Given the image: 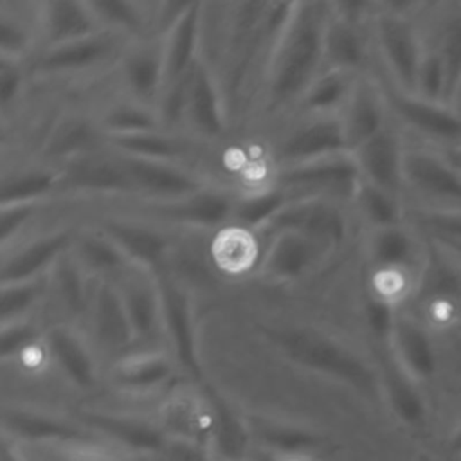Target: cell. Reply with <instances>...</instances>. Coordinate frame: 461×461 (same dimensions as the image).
I'll use <instances>...</instances> for the list:
<instances>
[{"mask_svg": "<svg viewBox=\"0 0 461 461\" xmlns=\"http://www.w3.org/2000/svg\"><path fill=\"white\" fill-rule=\"evenodd\" d=\"M263 333L290 362L348 385L367 400L382 394L376 366L335 333L297 322L267 324Z\"/></svg>", "mask_w": 461, "mask_h": 461, "instance_id": "cell-2", "label": "cell"}, {"mask_svg": "<svg viewBox=\"0 0 461 461\" xmlns=\"http://www.w3.org/2000/svg\"><path fill=\"white\" fill-rule=\"evenodd\" d=\"M49 364L76 389L90 391L99 380L97 351L85 328L70 321H56L43 331Z\"/></svg>", "mask_w": 461, "mask_h": 461, "instance_id": "cell-17", "label": "cell"}, {"mask_svg": "<svg viewBox=\"0 0 461 461\" xmlns=\"http://www.w3.org/2000/svg\"><path fill=\"white\" fill-rule=\"evenodd\" d=\"M61 461H115L110 456L92 448V445H72V450H68Z\"/></svg>", "mask_w": 461, "mask_h": 461, "instance_id": "cell-56", "label": "cell"}, {"mask_svg": "<svg viewBox=\"0 0 461 461\" xmlns=\"http://www.w3.org/2000/svg\"><path fill=\"white\" fill-rule=\"evenodd\" d=\"M384 94L389 112L407 128L429 140L461 146V115L450 104L425 101L393 85L384 88Z\"/></svg>", "mask_w": 461, "mask_h": 461, "instance_id": "cell-20", "label": "cell"}, {"mask_svg": "<svg viewBox=\"0 0 461 461\" xmlns=\"http://www.w3.org/2000/svg\"><path fill=\"white\" fill-rule=\"evenodd\" d=\"M40 2H0V58L29 61L40 49Z\"/></svg>", "mask_w": 461, "mask_h": 461, "instance_id": "cell-36", "label": "cell"}, {"mask_svg": "<svg viewBox=\"0 0 461 461\" xmlns=\"http://www.w3.org/2000/svg\"><path fill=\"white\" fill-rule=\"evenodd\" d=\"M47 299V276L40 279L0 285V324L36 319L38 308Z\"/></svg>", "mask_w": 461, "mask_h": 461, "instance_id": "cell-48", "label": "cell"}, {"mask_svg": "<svg viewBox=\"0 0 461 461\" xmlns=\"http://www.w3.org/2000/svg\"><path fill=\"white\" fill-rule=\"evenodd\" d=\"M297 200L288 189L267 182L265 185L240 193L234 212H232V221L247 230H252L256 234H261L267 230V227L294 202Z\"/></svg>", "mask_w": 461, "mask_h": 461, "instance_id": "cell-43", "label": "cell"}, {"mask_svg": "<svg viewBox=\"0 0 461 461\" xmlns=\"http://www.w3.org/2000/svg\"><path fill=\"white\" fill-rule=\"evenodd\" d=\"M403 187L434 203V211H461V169L423 148H405Z\"/></svg>", "mask_w": 461, "mask_h": 461, "instance_id": "cell-16", "label": "cell"}, {"mask_svg": "<svg viewBox=\"0 0 461 461\" xmlns=\"http://www.w3.org/2000/svg\"><path fill=\"white\" fill-rule=\"evenodd\" d=\"M115 153V151H113ZM133 185V200L169 202L202 191L211 182L193 166L117 153Z\"/></svg>", "mask_w": 461, "mask_h": 461, "instance_id": "cell-14", "label": "cell"}, {"mask_svg": "<svg viewBox=\"0 0 461 461\" xmlns=\"http://www.w3.org/2000/svg\"><path fill=\"white\" fill-rule=\"evenodd\" d=\"M445 68L443 61L438 50L423 52L418 77H416V88L414 95L434 101V103H445Z\"/></svg>", "mask_w": 461, "mask_h": 461, "instance_id": "cell-52", "label": "cell"}, {"mask_svg": "<svg viewBox=\"0 0 461 461\" xmlns=\"http://www.w3.org/2000/svg\"><path fill=\"white\" fill-rule=\"evenodd\" d=\"M157 276L162 301L164 346L173 355L184 375L202 382L191 292L178 277L167 272V268Z\"/></svg>", "mask_w": 461, "mask_h": 461, "instance_id": "cell-7", "label": "cell"}, {"mask_svg": "<svg viewBox=\"0 0 461 461\" xmlns=\"http://www.w3.org/2000/svg\"><path fill=\"white\" fill-rule=\"evenodd\" d=\"M366 61L367 40L362 31V20L344 14L330 2L322 41V70L364 74Z\"/></svg>", "mask_w": 461, "mask_h": 461, "instance_id": "cell-28", "label": "cell"}, {"mask_svg": "<svg viewBox=\"0 0 461 461\" xmlns=\"http://www.w3.org/2000/svg\"><path fill=\"white\" fill-rule=\"evenodd\" d=\"M164 88L194 70L202 56V2H187L182 13L162 34Z\"/></svg>", "mask_w": 461, "mask_h": 461, "instance_id": "cell-25", "label": "cell"}, {"mask_svg": "<svg viewBox=\"0 0 461 461\" xmlns=\"http://www.w3.org/2000/svg\"><path fill=\"white\" fill-rule=\"evenodd\" d=\"M124 97L157 108L164 90L162 36L133 40L115 65Z\"/></svg>", "mask_w": 461, "mask_h": 461, "instance_id": "cell-19", "label": "cell"}, {"mask_svg": "<svg viewBox=\"0 0 461 461\" xmlns=\"http://www.w3.org/2000/svg\"><path fill=\"white\" fill-rule=\"evenodd\" d=\"M83 328L97 355L108 357L112 362L137 348L133 328L115 281H95Z\"/></svg>", "mask_w": 461, "mask_h": 461, "instance_id": "cell-11", "label": "cell"}, {"mask_svg": "<svg viewBox=\"0 0 461 461\" xmlns=\"http://www.w3.org/2000/svg\"><path fill=\"white\" fill-rule=\"evenodd\" d=\"M270 182L288 189L295 198H328L351 203L362 184L357 158L351 151L276 167Z\"/></svg>", "mask_w": 461, "mask_h": 461, "instance_id": "cell-3", "label": "cell"}, {"mask_svg": "<svg viewBox=\"0 0 461 461\" xmlns=\"http://www.w3.org/2000/svg\"><path fill=\"white\" fill-rule=\"evenodd\" d=\"M328 13L330 2H292L261 79L263 110L268 115L294 112L321 74Z\"/></svg>", "mask_w": 461, "mask_h": 461, "instance_id": "cell-1", "label": "cell"}, {"mask_svg": "<svg viewBox=\"0 0 461 461\" xmlns=\"http://www.w3.org/2000/svg\"><path fill=\"white\" fill-rule=\"evenodd\" d=\"M63 169L61 193H86L101 196H131V180L119 158L108 148L68 162Z\"/></svg>", "mask_w": 461, "mask_h": 461, "instance_id": "cell-22", "label": "cell"}, {"mask_svg": "<svg viewBox=\"0 0 461 461\" xmlns=\"http://www.w3.org/2000/svg\"><path fill=\"white\" fill-rule=\"evenodd\" d=\"M349 151L339 115H295L272 148L274 169Z\"/></svg>", "mask_w": 461, "mask_h": 461, "instance_id": "cell-9", "label": "cell"}, {"mask_svg": "<svg viewBox=\"0 0 461 461\" xmlns=\"http://www.w3.org/2000/svg\"><path fill=\"white\" fill-rule=\"evenodd\" d=\"M389 349L403 371L416 382L427 380L436 371V351L427 330L412 317L400 313L396 317Z\"/></svg>", "mask_w": 461, "mask_h": 461, "instance_id": "cell-37", "label": "cell"}, {"mask_svg": "<svg viewBox=\"0 0 461 461\" xmlns=\"http://www.w3.org/2000/svg\"><path fill=\"white\" fill-rule=\"evenodd\" d=\"M27 83V61L0 58V106L4 115L22 99Z\"/></svg>", "mask_w": 461, "mask_h": 461, "instance_id": "cell-54", "label": "cell"}, {"mask_svg": "<svg viewBox=\"0 0 461 461\" xmlns=\"http://www.w3.org/2000/svg\"><path fill=\"white\" fill-rule=\"evenodd\" d=\"M198 144L203 142L196 140L185 131H175L167 128L106 139V148L115 153L137 158L176 162L185 166H191Z\"/></svg>", "mask_w": 461, "mask_h": 461, "instance_id": "cell-31", "label": "cell"}, {"mask_svg": "<svg viewBox=\"0 0 461 461\" xmlns=\"http://www.w3.org/2000/svg\"><path fill=\"white\" fill-rule=\"evenodd\" d=\"M441 245H445L450 252H454L456 256H461V243H456V241H439Z\"/></svg>", "mask_w": 461, "mask_h": 461, "instance_id": "cell-60", "label": "cell"}, {"mask_svg": "<svg viewBox=\"0 0 461 461\" xmlns=\"http://www.w3.org/2000/svg\"><path fill=\"white\" fill-rule=\"evenodd\" d=\"M4 430L13 441L22 439L29 443H67V445H92V434L81 425L32 407H5L2 411Z\"/></svg>", "mask_w": 461, "mask_h": 461, "instance_id": "cell-26", "label": "cell"}, {"mask_svg": "<svg viewBox=\"0 0 461 461\" xmlns=\"http://www.w3.org/2000/svg\"><path fill=\"white\" fill-rule=\"evenodd\" d=\"M45 328L36 319H23L0 324V357L2 362H18L32 349L43 344Z\"/></svg>", "mask_w": 461, "mask_h": 461, "instance_id": "cell-49", "label": "cell"}, {"mask_svg": "<svg viewBox=\"0 0 461 461\" xmlns=\"http://www.w3.org/2000/svg\"><path fill=\"white\" fill-rule=\"evenodd\" d=\"M115 285L128 312L137 348L164 346L162 301L157 272L131 265L115 279Z\"/></svg>", "mask_w": 461, "mask_h": 461, "instance_id": "cell-18", "label": "cell"}, {"mask_svg": "<svg viewBox=\"0 0 461 461\" xmlns=\"http://www.w3.org/2000/svg\"><path fill=\"white\" fill-rule=\"evenodd\" d=\"M214 409V430L211 454L214 461H249L250 429L247 418H241L234 407L211 385L202 387Z\"/></svg>", "mask_w": 461, "mask_h": 461, "instance_id": "cell-38", "label": "cell"}, {"mask_svg": "<svg viewBox=\"0 0 461 461\" xmlns=\"http://www.w3.org/2000/svg\"><path fill=\"white\" fill-rule=\"evenodd\" d=\"M99 25L108 31L139 40L155 34L157 2L137 0H92L90 2Z\"/></svg>", "mask_w": 461, "mask_h": 461, "instance_id": "cell-44", "label": "cell"}, {"mask_svg": "<svg viewBox=\"0 0 461 461\" xmlns=\"http://www.w3.org/2000/svg\"><path fill=\"white\" fill-rule=\"evenodd\" d=\"M70 250L77 263L95 281H115L131 267L121 247L95 223L77 227Z\"/></svg>", "mask_w": 461, "mask_h": 461, "instance_id": "cell-35", "label": "cell"}, {"mask_svg": "<svg viewBox=\"0 0 461 461\" xmlns=\"http://www.w3.org/2000/svg\"><path fill=\"white\" fill-rule=\"evenodd\" d=\"M40 49L56 47L101 31L90 2L43 0L38 4ZM38 49V50H40Z\"/></svg>", "mask_w": 461, "mask_h": 461, "instance_id": "cell-30", "label": "cell"}, {"mask_svg": "<svg viewBox=\"0 0 461 461\" xmlns=\"http://www.w3.org/2000/svg\"><path fill=\"white\" fill-rule=\"evenodd\" d=\"M263 240L259 234L236 223H229L214 232L211 258L216 268L227 276H241L258 268Z\"/></svg>", "mask_w": 461, "mask_h": 461, "instance_id": "cell-39", "label": "cell"}, {"mask_svg": "<svg viewBox=\"0 0 461 461\" xmlns=\"http://www.w3.org/2000/svg\"><path fill=\"white\" fill-rule=\"evenodd\" d=\"M77 227L56 225L27 238L2 252L0 285L45 277L56 261L72 249Z\"/></svg>", "mask_w": 461, "mask_h": 461, "instance_id": "cell-15", "label": "cell"}, {"mask_svg": "<svg viewBox=\"0 0 461 461\" xmlns=\"http://www.w3.org/2000/svg\"><path fill=\"white\" fill-rule=\"evenodd\" d=\"M63 191V169L47 162L22 164L2 173L0 205L47 203Z\"/></svg>", "mask_w": 461, "mask_h": 461, "instance_id": "cell-34", "label": "cell"}, {"mask_svg": "<svg viewBox=\"0 0 461 461\" xmlns=\"http://www.w3.org/2000/svg\"><path fill=\"white\" fill-rule=\"evenodd\" d=\"M373 38L393 86L414 94L423 50L412 22L396 5L373 13Z\"/></svg>", "mask_w": 461, "mask_h": 461, "instance_id": "cell-6", "label": "cell"}, {"mask_svg": "<svg viewBox=\"0 0 461 461\" xmlns=\"http://www.w3.org/2000/svg\"><path fill=\"white\" fill-rule=\"evenodd\" d=\"M182 373L167 348H133L110 366V382L122 393L148 394Z\"/></svg>", "mask_w": 461, "mask_h": 461, "instance_id": "cell-21", "label": "cell"}, {"mask_svg": "<svg viewBox=\"0 0 461 461\" xmlns=\"http://www.w3.org/2000/svg\"><path fill=\"white\" fill-rule=\"evenodd\" d=\"M349 205H353L369 230L402 225L403 221V205L400 196L364 180Z\"/></svg>", "mask_w": 461, "mask_h": 461, "instance_id": "cell-47", "label": "cell"}, {"mask_svg": "<svg viewBox=\"0 0 461 461\" xmlns=\"http://www.w3.org/2000/svg\"><path fill=\"white\" fill-rule=\"evenodd\" d=\"M454 157H459V158H461V149H457V151L454 153Z\"/></svg>", "mask_w": 461, "mask_h": 461, "instance_id": "cell-63", "label": "cell"}, {"mask_svg": "<svg viewBox=\"0 0 461 461\" xmlns=\"http://www.w3.org/2000/svg\"><path fill=\"white\" fill-rule=\"evenodd\" d=\"M95 279L77 263L72 250L65 252L47 274L49 299L67 315L63 321L83 324Z\"/></svg>", "mask_w": 461, "mask_h": 461, "instance_id": "cell-33", "label": "cell"}, {"mask_svg": "<svg viewBox=\"0 0 461 461\" xmlns=\"http://www.w3.org/2000/svg\"><path fill=\"white\" fill-rule=\"evenodd\" d=\"M420 223L429 229L438 241L461 243V211H427L420 214Z\"/></svg>", "mask_w": 461, "mask_h": 461, "instance_id": "cell-55", "label": "cell"}, {"mask_svg": "<svg viewBox=\"0 0 461 461\" xmlns=\"http://www.w3.org/2000/svg\"><path fill=\"white\" fill-rule=\"evenodd\" d=\"M331 256L326 245L295 230H279L263 240L258 276L267 283H297L319 270Z\"/></svg>", "mask_w": 461, "mask_h": 461, "instance_id": "cell-10", "label": "cell"}, {"mask_svg": "<svg viewBox=\"0 0 461 461\" xmlns=\"http://www.w3.org/2000/svg\"><path fill=\"white\" fill-rule=\"evenodd\" d=\"M131 41L133 40L124 34L101 29L79 40L40 49L31 58L29 70L41 77L79 76L108 65H117Z\"/></svg>", "mask_w": 461, "mask_h": 461, "instance_id": "cell-5", "label": "cell"}, {"mask_svg": "<svg viewBox=\"0 0 461 461\" xmlns=\"http://www.w3.org/2000/svg\"><path fill=\"white\" fill-rule=\"evenodd\" d=\"M225 95L218 70L200 58L189 77L184 131L203 144L221 140L229 128Z\"/></svg>", "mask_w": 461, "mask_h": 461, "instance_id": "cell-12", "label": "cell"}, {"mask_svg": "<svg viewBox=\"0 0 461 461\" xmlns=\"http://www.w3.org/2000/svg\"><path fill=\"white\" fill-rule=\"evenodd\" d=\"M457 112H459V115H461V108H459V110H457Z\"/></svg>", "mask_w": 461, "mask_h": 461, "instance_id": "cell-64", "label": "cell"}, {"mask_svg": "<svg viewBox=\"0 0 461 461\" xmlns=\"http://www.w3.org/2000/svg\"><path fill=\"white\" fill-rule=\"evenodd\" d=\"M439 56L445 68V104H450L461 88V13L445 27Z\"/></svg>", "mask_w": 461, "mask_h": 461, "instance_id": "cell-50", "label": "cell"}, {"mask_svg": "<svg viewBox=\"0 0 461 461\" xmlns=\"http://www.w3.org/2000/svg\"><path fill=\"white\" fill-rule=\"evenodd\" d=\"M362 180L393 194L403 187L405 146L402 137L387 124L380 133L353 151Z\"/></svg>", "mask_w": 461, "mask_h": 461, "instance_id": "cell-27", "label": "cell"}, {"mask_svg": "<svg viewBox=\"0 0 461 461\" xmlns=\"http://www.w3.org/2000/svg\"><path fill=\"white\" fill-rule=\"evenodd\" d=\"M448 448L454 454H461V425L452 432V436L448 438Z\"/></svg>", "mask_w": 461, "mask_h": 461, "instance_id": "cell-58", "label": "cell"}, {"mask_svg": "<svg viewBox=\"0 0 461 461\" xmlns=\"http://www.w3.org/2000/svg\"><path fill=\"white\" fill-rule=\"evenodd\" d=\"M97 122L104 137H122L164 128L157 108L122 97L110 103L99 115Z\"/></svg>", "mask_w": 461, "mask_h": 461, "instance_id": "cell-46", "label": "cell"}, {"mask_svg": "<svg viewBox=\"0 0 461 461\" xmlns=\"http://www.w3.org/2000/svg\"><path fill=\"white\" fill-rule=\"evenodd\" d=\"M250 436L276 456H310L324 447V439L306 427L265 416L247 418Z\"/></svg>", "mask_w": 461, "mask_h": 461, "instance_id": "cell-41", "label": "cell"}, {"mask_svg": "<svg viewBox=\"0 0 461 461\" xmlns=\"http://www.w3.org/2000/svg\"><path fill=\"white\" fill-rule=\"evenodd\" d=\"M103 148H106V137L97 117L72 112L61 115L49 130L40 146V160L63 167Z\"/></svg>", "mask_w": 461, "mask_h": 461, "instance_id": "cell-23", "label": "cell"}, {"mask_svg": "<svg viewBox=\"0 0 461 461\" xmlns=\"http://www.w3.org/2000/svg\"><path fill=\"white\" fill-rule=\"evenodd\" d=\"M83 418L88 427L139 452H162L167 441L160 425L157 427L137 416L94 411L86 412Z\"/></svg>", "mask_w": 461, "mask_h": 461, "instance_id": "cell-40", "label": "cell"}, {"mask_svg": "<svg viewBox=\"0 0 461 461\" xmlns=\"http://www.w3.org/2000/svg\"><path fill=\"white\" fill-rule=\"evenodd\" d=\"M387 113L389 108L384 88L366 72L360 74L339 115L351 153L389 124Z\"/></svg>", "mask_w": 461, "mask_h": 461, "instance_id": "cell-24", "label": "cell"}, {"mask_svg": "<svg viewBox=\"0 0 461 461\" xmlns=\"http://www.w3.org/2000/svg\"><path fill=\"white\" fill-rule=\"evenodd\" d=\"M277 461H312L310 456H276Z\"/></svg>", "mask_w": 461, "mask_h": 461, "instance_id": "cell-61", "label": "cell"}, {"mask_svg": "<svg viewBox=\"0 0 461 461\" xmlns=\"http://www.w3.org/2000/svg\"><path fill=\"white\" fill-rule=\"evenodd\" d=\"M94 223L121 247L131 265L157 274L167 268L176 245L173 229L131 212L106 214Z\"/></svg>", "mask_w": 461, "mask_h": 461, "instance_id": "cell-8", "label": "cell"}, {"mask_svg": "<svg viewBox=\"0 0 461 461\" xmlns=\"http://www.w3.org/2000/svg\"><path fill=\"white\" fill-rule=\"evenodd\" d=\"M360 74L346 70H321L299 99L295 115H340Z\"/></svg>", "mask_w": 461, "mask_h": 461, "instance_id": "cell-45", "label": "cell"}, {"mask_svg": "<svg viewBox=\"0 0 461 461\" xmlns=\"http://www.w3.org/2000/svg\"><path fill=\"white\" fill-rule=\"evenodd\" d=\"M49 203V202H47ZM47 203L0 205V249L2 252L29 236L34 221Z\"/></svg>", "mask_w": 461, "mask_h": 461, "instance_id": "cell-51", "label": "cell"}, {"mask_svg": "<svg viewBox=\"0 0 461 461\" xmlns=\"http://www.w3.org/2000/svg\"><path fill=\"white\" fill-rule=\"evenodd\" d=\"M366 254L376 272H409L418 261V241L403 223L373 229L366 240Z\"/></svg>", "mask_w": 461, "mask_h": 461, "instance_id": "cell-42", "label": "cell"}, {"mask_svg": "<svg viewBox=\"0 0 461 461\" xmlns=\"http://www.w3.org/2000/svg\"><path fill=\"white\" fill-rule=\"evenodd\" d=\"M240 193L209 184L198 193L169 202H140L128 212L173 230H220L232 221Z\"/></svg>", "mask_w": 461, "mask_h": 461, "instance_id": "cell-4", "label": "cell"}, {"mask_svg": "<svg viewBox=\"0 0 461 461\" xmlns=\"http://www.w3.org/2000/svg\"><path fill=\"white\" fill-rule=\"evenodd\" d=\"M279 230L301 232L337 254L349 236L346 203L328 198H297L267 227L261 240Z\"/></svg>", "mask_w": 461, "mask_h": 461, "instance_id": "cell-13", "label": "cell"}, {"mask_svg": "<svg viewBox=\"0 0 461 461\" xmlns=\"http://www.w3.org/2000/svg\"><path fill=\"white\" fill-rule=\"evenodd\" d=\"M398 317L396 303L371 294L364 303V321L378 346L389 344L394 322Z\"/></svg>", "mask_w": 461, "mask_h": 461, "instance_id": "cell-53", "label": "cell"}, {"mask_svg": "<svg viewBox=\"0 0 461 461\" xmlns=\"http://www.w3.org/2000/svg\"><path fill=\"white\" fill-rule=\"evenodd\" d=\"M249 461H277V457H276V454H272V452L261 448V450L254 452V454L249 457Z\"/></svg>", "mask_w": 461, "mask_h": 461, "instance_id": "cell-59", "label": "cell"}, {"mask_svg": "<svg viewBox=\"0 0 461 461\" xmlns=\"http://www.w3.org/2000/svg\"><path fill=\"white\" fill-rule=\"evenodd\" d=\"M452 157H454V155H452ZM452 162L461 169V158H459V157H454V160H452Z\"/></svg>", "mask_w": 461, "mask_h": 461, "instance_id": "cell-62", "label": "cell"}, {"mask_svg": "<svg viewBox=\"0 0 461 461\" xmlns=\"http://www.w3.org/2000/svg\"><path fill=\"white\" fill-rule=\"evenodd\" d=\"M2 461H25V457L22 456L16 441L4 438L2 441Z\"/></svg>", "mask_w": 461, "mask_h": 461, "instance_id": "cell-57", "label": "cell"}, {"mask_svg": "<svg viewBox=\"0 0 461 461\" xmlns=\"http://www.w3.org/2000/svg\"><path fill=\"white\" fill-rule=\"evenodd\" d=\"M376 369L382 394L385 396L393 414L409 427H421L427 418V405L416 387L418 382L403 371L387 344L378 346Z\"/></svg>", "mask_w": 461, "mask_h": 461, "instance_id": "cell-32", "label": "cell"}, {"mask_svg": "<svg viewBox=\"0 0 461 461\" xmlns=\"http://www.w3.org/2000/svg\"><path fill=\"white\" fill-rule=\"evenodd\" d=\"M160 427L167 438L191 441L211 450L214 409L205 391L175 393L162 407Z\"/></svg>", "mask_w": 461, "mask_h": 461, "instance_id": "cell-29", "label": "cell"}]
</instances>
